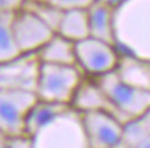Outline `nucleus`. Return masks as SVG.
I'll return each mask as SVG.
<instances>
[{
	"instance_id": "nucleus-16",
	"label": "nucleus",
	"mask_w": 150,
	"mask_h": 148,
	"mask_svg": "<svg viewBox=\"0 0 150 148\" xmlns=\"http://www.w3.org/2000/svg\"><path fill=\"white\" fill-rule=\"evenodd\" d=\"M12 18L14 14H0V64L9 62L21 56L15 41Z\"/></svg>"
},
{
	"instance_id": "nucleus-22",
	"label": "nucleus",
	"mask_w": 150,
	"mask_h": 148,
	"mask_svg": "<svg viewBox=\"0 0 150 148\" xmlns=\"http://www.w3.org/2000/svg\"><path fill=\"white\" fill-rule=\"evenodd\" d=\"M5 138H6V134H5V133H3L2 130H0V142H2V141H3Z\"/></svg>"
},
{
	"instance_id": "nucleus-8",
	"label": "nucleus",
	"mask_w": 150,
	"mask_h": 148,
	"mask_svg": "<svg viewBox=\"0 0 150 148\" xmlns=\"http://www.w3.org/2000/svg\"><path fill=\"white\" fill-rule=\"evenodd\" d=\"M12 27L21 55H36L56 33L36 12L27 6L14 14Z\"/></svg>"
},
{
	"instance_id": "nucleus-10",
	"label": "nucleus",
	"mask_w": 150,
	"mask_h": 148,
	"mask_svg": "<svg viewBox=\"0 0 150 148\" xmlns=\"http://www.w3.org/2000/svg\"><path fill=\"white\" fill-rule=\"evenodd\" d=\"M77 112H92V110H105L108 114H112L122 119L125 124L128 122V119L125 118L117 107L111 103V100L107 97V94L102 91V88L98 85V82L92 77H84L83 82L80 83L77 92L74 95V100L71 104Z\"/></svg>"
},
{
	"instance_id": "nucleus-12",
	"label": "nucleus",
	"mask_w": 150,
	"mask_h": 148,
	"mask_svg": "<svg viewBox=\"0 0 150 148\" xmlns=\"http://www.w3.org/2000/svg\"><path fill=\"white\" fill-rule=\"evenodd\" d=\"M87 17L89 36L114 44V9L95 2L87 9Z\"/></svg>"
},
{
	"instance_id": "nucleus-7",
	"label": "nucleus",
	"mask_w": 150,
	"mask_h": 148,
	"mask_svg": "<svg viewBox=\"0 0 150 148\" xmlns=\"http://www.w3.org/2000/svg\"><path fill=\"white\" fill-rule=\"evenodd\" d=\"M81 124L89 148H119L125 145V122L105 110L83 112Z\"/></svg>"
},
{
	"instance_id": "nucleus-2",
	"label": "nucleus",
	"mask_w": 150,
	"mask_h": 148,
	"mask_svg": "<svg viewBox=\"0 0 150 148\" xmlns=\"http://www.w3.org/2000/svg\"><path fill=\"white\" fill-rule=\"evenodd\" d=\"M86 76L78 65H57L39 62L36 94L39 100L72 104L74 95Z\"/></svg>"
},
{
	"instance_id": "nucleus-5",
	"label": "nucleus",
	"mask_w": 150,
	"mask_h": 148,
	"mask_svg": "<svg viewBox=\"0 0 150 148\" xmlns=\"http://www.w3.org/2000/svg\"><path fill=\"white\" fill-rule=\"evenodd\" d=\"M38 100L33 89L0 88V130L6 136L26 134L27 115Z\"/></svg>"
},
{
	"instance_id": "nucleus-1",
	"label": "nucleus",
	"mask_w": 150,
	"mask_h": 148,
	"mask_svg": "<svg viewBox=\"0 0 150 148\" xmlns=\"http://www.w3.org/2000/svg\"><path fill=\"white\" fill-rule=\"evenodd\" d=\"M114 44L122 56L150 62V0H126L114 11Z\"/></svg>"
},
{
	"instance_id": "nucleus-14",
	"label": "nucleus",
	"mask_w": 150,
	"mask_h": 148,
	"mask_svg": "<svg viewBox=\"0 0 150 148\" xmlns=\"http://www.w3.org/2000/svg\"><path fill=\"white\" fill-rule=\"evenodd\" d=\"M56 33L65 36L72 42H78L89 36V17L87 9L63 11Z\"/></svg>"
},
{
	"instance_id": "nucleus-23",
	"label": "nucleus",
	"mask_w": 150,
	"mask_h": 148,
	"mask_svg": "<svg viewBox=\"0 0 150 148\" xmlns=\"http://www.w3.org/2000/svg\"><path fill=\"white\" fill-rule=\"evenodd\" d=\"M125 148H132V147H126V145H125Z\"/></svg>"
},
{
	"instance_id": "nucleus-9",
	"label": "nucleus",
	"mask_w": 150,
	"mask_h": 148,
	"mask_svg": "<svg viewBox=\"0 0 150 148\" xmlns=\"http://www.w3.org/2000/svg\"><path fill=\"white\" fill-rule=\"evenodd\" d=\"M39 59L38 55H21L14 60L0 64V88H36Z\"/></svg>"
},
{
	"instance_id": "nucleus-21",
	"label": "nucleus",
	"mask_w": 150,
	"mask_h": 148,
	"mask_svg": "<svg viewBox=\"0 0 150 148\" xmlns=\"http://www.w3.org/2000/svg\"><path fill=\"white\" fill-rule=\"evenodd\" d=\"M98 3H102V5H105V6H108V8H111V9H117V8H120L126 0H96Z\"/></svg>"
},
{
	"instance_id": "nucleus-15",
	"label": "nucleus",
	"mask_w": 150,
	"mask_h": 148,
	"mask_svg": "<svg viewBox=\"0 0 150 148\" xmlns=\"http://www.w3.org/2000/svg\"><path fill=\"white\" fill-rule=\"evenodd\" d=\"M116 71L125 82L150 91V62L131 56H122Z\"/></svg>"
},
{
	"instance_id": "nucleus-20",
	"label": "nucleus",
	"mask_w": 150,
	"mask_h": 148,
	"mask_svg": "<svg viewBox=\"0 0 150 148\" xmlns=\"http://www.w3.org/2000/svg\"><path fill=\"white\" fill-rule=\"evenodd\" d=\"M129 147H132V148H150V131L146 133L141 139H138L135 144H132Z\"/></svg>"
},
{
	"instance_id": "nucleus-17",
	"label": "nucleus",
	"mask_w": 150,
	"mask_h": 148,
	"mask_svg": "<svg viewBox=\"0 0 150 148\" xmlns=\"http://www.w3.org/2000/svg\"><path fill=\"white\" fill-rule=\"evenodd\" d=\"M42 2L60 11H71V9H89L96 0H42Z\"/></svg>"
},
{
	"instance_id": "nucleus-19",
	"label": "nucleus",
	"mask_w": 150,
	"mask_h": 148,
	"mask_svg": "<svg viewBox=\"0 0 150 148\" xmlns=\"http://www.w3.org/2000/svg\"><path fill=\"white\" fill-rule=\"evenodd\" d=\"M29 0H0V14H15L23 9Z\"/></svg>"
},
{
	"instance_id": "nucleus-11",
	"label": "nucleus",
	"mask_w": 150,
	"mask_h": 148,
	"mask_svg": "<svg viewBox=\"0 0 150 148\" xmlns=\"http://www.w3.org/2000/svg\"><path fill=\"white\" fill-rule=\"evenodd\" d=\"M36 55L39 62H44V64L77 65L75 42L66 40L65 36H62L59 33H54Z\"/></svg>"
},
{
	"instance_id": "nucleus-3",
	"label": "nucleus",
	"mask_w": 150,
	"mask_h": 148,
	"mask_svg": "<svg viewBox=\"0 0 150 148\" xmlns=\"http://www.w3.org/2000/svg\"><path fill=\"white\" fill-rule=\"evenodd\" d=\"M95 80L128 122L143 118L150 112V91L125 82L117 71L99 76Z\"/></svg>"
},
{
	"instance_id": "nucleus-4",
	"label": "nucleus",
	"mask_w": 150,
	"mask_h": 148,
	"mask_svg": "<svg viewBox=\"0 0 150 148\" xmlns=\"http://www.w3.org/2000/svg\"><path fill=\"white\" fill-rule=\"evenodd\" d=\"M30 138L33 148H89L80 112L72 106Z\"/></svg>"
},
{
	"instance_id": "nucleus-6",
	"label": "nucleus",
	"mask_w": 150,
	"mask_h": 148,
	"mask_svg": "<svg viewBox=\"0 0 150 148\" xmlns=\"http://www.w3.org/2000/svg\"><path fill=\"white\" fill-rule=\"evenodd\" d=\"M75 57L77 65L84 76L96 79L116 71L122 55L114 44L87 36L75 42Z\"/></svg>"
},
{
	"instance_id": "nucleus-24",
	"label": "nucleus",
	"mask_w": 150,
	"mask_h": 148,
	"mask_svg": "<svg viewBox=\"0 0 150 148\" xmlns=\"http://www.w3.org/2000/svg\"><path fill=\"white\" fill-rule=\"evenodd\" d=\"M119 148H125V145H122V147H119Z\"/></svg>"
},
{
	"instance_id": "nucleus-13",
	"label": "nucleus",
	"mask_w": 150,
	"mask_h": 148,
	"mask_svg": "<svg viewBox=\"0 0 150 148\" xmlns=\"http://www.w3.org/2000/svg\"><path fill=\"white\" fill-rule=\"evenodd\" d=\"M69 107H71V104H60V103L38 100L27 115L26 134L27 136H33L41 129H44L50 122H53L56 118H59L62 114H65Z\"/></svg>"
},
{
	"instance_id": "nucleus-18",
	"label": "nucleus",
	"mask_w": 150,
	"mask_h": 148,
	"mask_svg": "<svg viewBox=\"0 0 150 148\" xmlns=\"http://www.w3.org/2000/svg\"><path fill=\"white\" fill-rule=\"evenodd\" d=\"M0 148H33L32 138L27 134L23 136H6L0 142Z\"/></svg>"
}]
</instances>
